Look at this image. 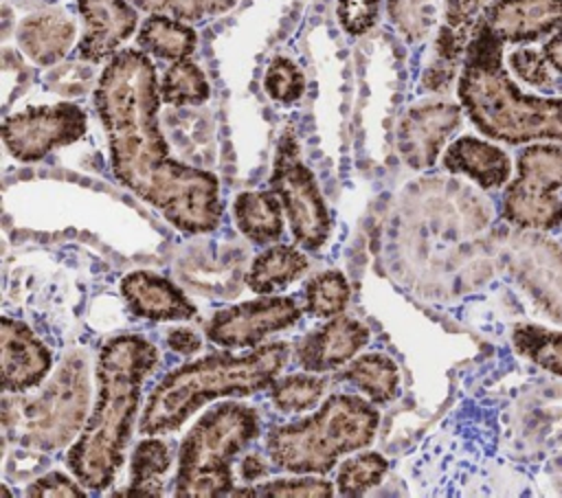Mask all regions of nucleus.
<instances>
[{
	"instance_id": "31",
	"label": "nucleus",
	"mask_w": 562,
	"mask_h": 498,
	"mask_svg": "<svg viewBox=\"0 0 562 498\" xmlns=\"http://www.w3.org/2000/svg\"><path fill=\"white\" fill-rule=\"evenodd\" d=\"M147 13H169L176 20L198 22L209 15L228 11L237 0H130Z\"/></svg>"
},
{
	"instance_id": "18",
	"label": "nucleus",
	"mask_w": 562,
	"mask_h": 498,
	"mask_svg": "<svg viewBox=\"0 0 562 498\" xmlns=\"http://www.w3.org/2000/svg\"><path fill=\"white\" fill-rule=\"evenodd\" d=\"M121 294L132 314L149 320H187L195 316L193 303L169 279L154 272H132L121 281Z\"/></svg>"
},
{
	"instance_id": "16",
	"label": "nucleus",
	"mask_w": 562,
	"mask_h": 498,
	"mask_svg": "<svg viewBox=\"0 0 562 498\" xmlns=\"http://www.w3.org/2000/svg\"><path fill=\"white\" fill-rule=\"evenodd\" d=\"M483 20L503 42H533L562 29V0H492Z\"/></svg>"
},
{
	"instance_id": "1",
	"label": "nucleus",
	"mask_w": 562,
	"mask_h": 498,
	"mask_svg": "<svg viewBox=\"0 0 562 498\" xmlns=\"http://www.w3.org/2000/svg\"><path fill=\"white\" fill-rule=\"evenodd\" d=\"M160 101L156 70L145 53L125 48L112 55L94 90L112 171L182 233H209L222 217L217 178L169 156L158 127Z\"/></svg>"
},
{
	"instance_id": "34",
	"label": "nucleus",
	"mask_w": 562,
	"mask_h": 498,
	"mask_svg": "<svg viewBox=\"0 0 562 498\" xmlns=\"http://www.w3.org/2000/svg\"><path fill=\"white\" fill-rule=\"evenodd\" d=\"M547 64L549 61H547L544 53H538L533 48H518L509 55L512 70L529 86H536L542 90H551V86H553V77H551Z\"/></svg>"
},
{
	"instance_id": "5",
	"label": "nucleus",
	"mask_w": 562,
	"mask_h": 498,
	"mask_svg": "<svg viewBox=\"0 0 562 498\" xmlns=\"http://www.w3.org/2000/svg\"><path fill=\"white\" fill-rule=\"evenodd\" d=\"M380 415L356 395L329 397L314 417L272 428L266 452L274 467L292 474H325L336 461L369 445L375 437Z\"/></svg>"
},
{
	"instance_id": "35",
	"label": "nucleus",
	"mask_w": 562,
	"mask_h": 498,
	"mask_svg": "<svg viewBox=\"0 0 562 498\" xmlns=\"http://www.w3.org/2000/svg\"><path fill=\"white\" fill-rule=\"evenodd\" d=\"M380 0H338V20L351 35L367 33L378 18Z\"/></svg>"
},
{
	"instance_id": "6",
	"label": "nucleus",
	"mask_w": 562,
	"mask_h": 498,
	"mask_svg": "<svg viewBox=\"0 0 562 498\" xmlns=\"http://www.w3.org/2000/svg\"><path fill=\"white\" fill-rule=\"evenodd\" d=\"M259 434L257 412L239 401H226L195 421L178 452L176 496H224L233 487L231 463Z\"/></svg>"
},
{
	"instance_id": "13",
	"label": "nucleus",
	"mask_w": 562,
	"mask_h": 498,
	"mask_svg": "<svg viewBox=\"0 0 562 498\" xmlns=\"http://www.w3.org/2000/svg\"><path fill=\"white\" fill-rule=\"evenodd\" d=\"M492 0H446L443 24L437 35V59L424 72L426 90H446L454 75L461 55H465L476 29L485 18V9Z\"/></svg>"
},
{
	"instance_id": "38",
	"label": "nucleus",
	"mask_w": 562,
	"mask_h": 498,
	"mask_svg": "<svg viewBox=\"0 0 562 498\" xmlns=\"http://www.w3.org/2000/svg\"><path fill=\"white\" fill-rule=\"evenodd\" d=\"M29 496H66V498H83L86 494L64 474L50 472L42 478H37L29 487Z\"/></svg>"
},
{
	"instance_id": "30",
	"label": "nucleus",
	"mask_w": 562,
	"mask_h": 498,
	"mask_svg": "<svg viewBox=\"0 0 562 498\" xmlns=\"http://www.w3.org/2000/svg\"><path fill=\"white\" fill-rule=\"evenodd\" d=\"M327 380L314 375H290L270 384V397L283 412H299L316 406Z\"/></svg>"
},
{
	"instance_id": "7",
	"label": "nucleus",
	"mask_w": 562,
	"mask_h": 498,
	"mask_svg": "<svg viewBox=\"0 0 562 498\" xmlns=\"http://www.w3.org/2000/svg\"><path fill=\"white\" fill-rule=\"evenodd\" d=\"M518 173L503 195V217L522 228L551 230L562 224V147L531 145L518 156Z\"/></svg>"
},
{
	"instance_id": "21",
	"label": "nucleus",
	"mask_w": 562,
	"mask_h": 498,
	"mask_svg": "<svg viewBox=\"0 0 562 498\" xmlns=\"http://www.w3.org/2000/svg\"><path fill=\"white\" fill-rule=\"evenodd\" d=\"M281 200L270 191H246L235 197L233 213L239 230L255 244H268L281 237Z\"/></svg>"
},
{
	"instance_id": "22",
	"label": "nucleus",
	"mask_w": 562,
	"mask_h": 498,
	"mask_svg": "<svg viewBox=\"0 0 562 498\" xmlns=\"http://www.w3.org/2000/svg\"><path fill=\"white\" fill-rule=\"evenodd\" d=\"M307 270V259L294 246H272L255 257L248 268L246 283L252 292L272 294L277 290L288 287Z\"/></svg>"
},
{
	"instance_id": "11",
	"label": "nucleus",
	"mask_w": 562,
	"mask_h": 498,
	"mask_svg": "<svg viewBox=\"0 0 562 498\" xmlns=\"http://www.w3.org/2000/svg\"><path fill=\"white\" fill-rule=\"evenodd\" d=\"M301 318V309L290 296H261L220 309L206 329L211 342L222 347H252L268 333L285 329Z\"/></svg>"
},
{
	"instance_id": "4",
	"label": "nucleus",
	"mask_w": 562,
	"mask_h": 498,
	"mask_svg": "<svg viewBox=\"0 0 562 498\" xmlns=\"http://www.w3.org/2000/svg\"><path fill=\"white\" fill-rule=\"evenodd\" d=\"M288 342H270L250 353H213L178 366L151 391L140 417V432L176 430L209 399L241 397L270 386L288 362Z\"/></svg>"
},
{
	"instance_id": "8",
	"label": "nucleus",
	"mask_w": 562,
	"mask_h": 498,
	"mask_svg": "<svg viewBox=\"0 0 562 498\" xmlns=\"http://www.w3.org/2000/svg\"><path fill=\"white\" fill-rule=\"evenodd\" d=\"M270 189L279 195L296 241L307 250L321 248L329 237L331 219L314 173L299 158L292 132H283L279 140Z\"/></svg>"
},
{
	"instance_id": "24",
	"label": "nucleus",
	"mask_w": 562,
	"mask_h": 498,
	"mask_svg": "<svg viewBox=\"0 0 562 498\" xmlns=\"http://www.w3.org/2000/svg\"><path fill=\"white\" fill-rule=\"evenodd\" d=\"M342 377L380 404L391 401L400 386L397 366L384 353H367L353 360L349 369L342 373Z\"/></svg>"
},
{
	"instance_id": "41",
	"label": "nucleus",
	"mask_w": 562,
	"mask_h": 498,
	"mask_svg": "<svg viewBox=\"0 0 562 498\" xmlns=\"http://www.w3.org/2000/svg\"><path fill=\"white\" fill-rule=\"evenodd\" d=\"M266 472H268V469H266L261 456H257V454H248V456L241 461V476H244L246 480H255V478L263 476Z\"/></svg>"
},
{
	"instance_id": "15",
	"label": "nucleus",
	"mask_w": 562,
	"mask_h": 498,
	"mask_svg": "<svg viewBox=\"0 0 562 498\" xmlns=\"http://www.w3.org/2000/svg\"><path fill=\"white\" fill-rule=\"evenodd\" d=\"M0 364L4 391L20 393L46 377L53 358L48 347L24 322L2 318Z\"/></svg>"
},
{
	"instance_id": "27",
	"label": "nucleus",
	"mask_w": 562,
	"mask_h": 498,
	"mask_svg": "<svg viewBox=\"0 0 562 498\" xmlns=\"http://www.w3.org/2000/svg\"><path fill=\"white\" fill-rule=\"evenodd\" d=\"M160 99L171 105H195L209 99V83L204 72L187 61H173L160 81Z\"/></svg>"
},
{
	"instance_id": "10",
	"label": "nucleus",
	"mask_w": 562,
	"mask_h": 498,
	"mask_svg": "<svg viewBox=\"0 0 562 498\" xmlns=\"http://www.w3.org/2000/svg\"><path fill=\"white\" fill-rule=\"evenodd\" d=\"M86 134V112L75 103L26 107L2 123L7 149L24 162L44 158L48 151L70 145Z\"/></svg>"
},
{
	"instance_id": "14",
	"label": "nucleus",
	"mask_w": 562,
	"mask_h": 498,
	"mask_svg": "<svg viewBox=\"0 0 562 498\" xmlns=\"http://www.w3.org/2000/svg\"><path fill=\"white\" fill-rule=\"evenodd\" d=\"M77 7L86 22V33L77 46V55L90 64L116 55V48L138 24L130 0H79Z\"/></svg>"
},
{
	"instance_id": "19",
	"label": "nucleus",
	"mask_w": 562,
	"mask_h": 498,
	"mask_svg": "<svg viewBox=\"0 0 562 498\" xmlns=\"http://www.w3.org/2000/svg\"><path fill=\"white\" fill-rule=\"evenodd\" d=\"M443 167L452 173H465L483 189L503 186L509 180L512 162L507 154L481 138L461 136L443 154Z\"/></svg>"
},
{
	"instance_id": "17",
	"label": "nucleus",
	"mask_w": 562,
	"mask_h": 498,
	"mask_svg": "<svg viewBox=\"0 0 562 498\" xmlns=\"http://www.w3.org/2000/svg\"><path fill=\"white\" fill-rule=\"evenodd\" d=\"M367 342L369 329L362 322L338 316L301 340L296 349V362L305 371H327L351 360Z\"/></svg>"
},
{
	"instance_id": "40",
	"label": "nucleus",
	"mask_w": 562,
	"mask_h": 498,
	"mask_svg": "<svg viewBox=\"0 0 562 498\" xmlns=\"http://www.w3.org/2000/svg\"><path fill=\"white\" fill-rule=\"evenodd\" d=\"M542 53H544L549 66H553L558 72H562V29H558V31L551 35V39L544 42Z\"/></svg>"
},
{
	"instance_id": "23",
	"label": "nucleus",
	"mask_w": 562,
	"mask_h": 498,
	"mask_svg": "<svg viewBox=\"0 0 562 498\" xmlns=\"http://www.w3.org/2000/svg\"><path fill=\"white\" fill-rule=\"evenodd\" d=\"M140 50L154 53L160 59H184L195 48V33L191 26L165 13H154L140 24L136 37Z\"/></svg>"
},
{
	"instance_id": "28",
	"label": "nucleus",
	"mask_w": 562,
	"mask_h": 498,
	"mask_svg": "<svg viewBox=\"0 0 562 498\" xmlns=\"http://www.w3.org/2000/svg\"><path fill=\"white\" fill-rule=\"evenodd\" d=\"M389 463L378 452H362L353 459H347L338 474H336V487L342 496H362L371 487H375L382 476L386 474Z\"/></svg>"
},
{
	"instance_id": "37",
	"label": "nucleus",
	"mask_w": 562,
	"mask_h": 498,
	"mask_svg": "<svg viewBox=\"0 0 562 498\" xmlns=\"http://www.w3.org/2000/svg\"><path fill=\"white\" fill-rule=\"evenodd\" d=\"M90 70V68H88ZM86 68L81 66H75V64H68V66H61L57 70H53L48 77H46V83L50 90L55 92H61V94H81L86 92V88L90 86V79L92 77H79L83 72H88Z\"/></svg>"
},
{
	"instance_id": "33",
	"label": "nucleus",
	"mask_w": 562,
	"mask_h": 498,
	"mask_svg": "<svg viewBox=\"0 0 562 498\" xmlns=\"http://www.w3.org/2000/svg\"><path fill=\"white\" fill-rule=\"evenodd\" d=\"M266 92L279 103H294L305 90L303 72L288 57H274L263 77Z\"/></svg>"
},
{
	"instance_id": "20",
	"label": "nucleus",
	"mask_w": 562,
	"mask_h": 498,
	"mask_svg": "<svg viewBox=\"0 0 562 498\" xmlns=\"http://www.w3.org/2000/svg\"><path fill=\"white\" fill-rule=\"evenodd\" d=\"M15 37L29 59L40 66H50L68 53L75 39V22L61 11L29 15L20 22Z\"/></svg>"
},
{
	"instance_id": "9",
	"label": "nucleus",
	"mask_w": 562,
	"mask_h": 498,
	"mask_svg": "<svg viewBox=\"0 0 562 498\" xmlns=\"http://www.w3.org/2000/svg\"><path fill=\"white\" fill-rule=\"evenodd\" d=\"M86 395L81 362H66L57 380L37 399L22 404V441L44 450L64 445L83 419Z\"/></svg>"
},
{
	"instance_id": "39",
	"label": "nucleus",
	"mask_w": 562,
	"mask_h": 498,
	"mask_svg": "<svg viewBox=\"0 0 562 498\" xmlns=\"http://www.w3.org/2000/svg\"><path fill=\"white\" fill-rule=\"evenodd\" d=\"M167 342H169V347H171L173 351H178V353H182V355H189V353H193V351H198V349L202 347L200 336H198L195 331H191V329H184V327L169 331Z\"/></svg>"
},
{
	"instance_id": "32",
	"label": "nucleus",
	"mask_w": 562,
	"mask_h": 498,
	"mask_svg": "<svg viewBox=\"0 0 562 498\" xmlns=\"http://www.w3.org/2000/svg\"><path fill=\"white\" fill-rule=\"evenodd\" d=\"M386 9L393 24L408 39H424L435 22L432 0H389Z\"/></svg>"
},
{
	"instance_id": "29",
	"label": "nucleus",
	"mask_w": 562,
	"mask_h": 498,
	"mask_svg": "<svg viewBox=\"0 0 562 498\" xmlns=\"http://www.w3.org/2000/svg\"><path fill=\"white\" fill-rule=\"evenodd\" d=\"M349 303V283L340 272H323L305 287V307L318 318L340 314Z\"/></svg>"
},
{
	"instance_id": "25",
	"label": "nucleus",
	"mask_w": 562,
	"mask_h": 498,
	"mask_svg": "<svg viewBox=\"0 0 562 498\" xmlns=\"http://www.w3.org/2000/svg\"><path fill=\"white\" fill-rule=\"evenodd\" d=\"M171 456L160 439H143L132 454L130 487L119 496H158L160 478L167 474Z\"/></svg>"
},
{
	"instance_id": "36",
	"label": "nucleus",
	"mask_w": 562,
	"mask_h": 498,
	"mask_svg": "<svg viewBox=\"0 0 562 498\" xmlns=\"http://www.w3.org/2000/svg\"><path fill=\"white\" fill-rule=\"evenodd\" d=\"M259 496H310V498H329L334 494V485L327 480L316 478H296V480H274L268 485H261V489L252 491Z\"/></svg>"
},
{
	"instance_id": "26",
	"label": "nucleus",
	"mask_w": 562,
	"mask_h": 498,
	"mask_svg": "<svg viewBox=\"0 0 562 498\" xmlns=\"http://www.w3.org/2000/svg\"><path fill=\"white\" fill-rule=\"evenodd\" d=\"M516 351L540 369L562 377V331L536 325H518L512 333Z\"/></svg>"
},
{
	"instance_id": "2",
	"label": "nucleus",
	"mask_w": 562,
	"mask_h": 498,
	"mask_svg": "<svg viewBox=\"0 0 562 498\" xmlns=\"http://www.w3.org/2000/svg\"><path fill=\"white\" fill-rule=\"evenodd\" d=\"M158 364V349L140 336H119L99 355V399L83 434L68 452V467L79 485L105 489L123 465V452L140 404L145 377Z\"/></svg>"
},
{
	"instance_id": "3",
	"label": "nucleus",
	"mask_w": 562,
	"mask_h": 498,
	"mask_svg": "<svg viewBox=\"0 0 562 498\" xmlns=\"http://www.w3.org/2000/svg\"><path fill=\"white\" fill-rule=\"evenodd\" d=\"M503 39L485 24L468 44L459 75V99L476 129L494 140L522 145L562 143V99L525 94L503 66Z\"/></svg>"
},
{
	"instance_id": "12",
	"label": "nucleus",
	"mask_w": 562,
	"mask_h": 498,
	"mask_svg": "<svg viewBox=\"0 0 562 498\" xmlns=\"http://www.w3.org/2000/svg\"><path fill=\"white\" fill-rule=\"evenodd\" d=\"M461 123V107L432 101L411 107L397 127V149L413 169L435 165L443 143Z\"/></svg>"
}]
</instances>
